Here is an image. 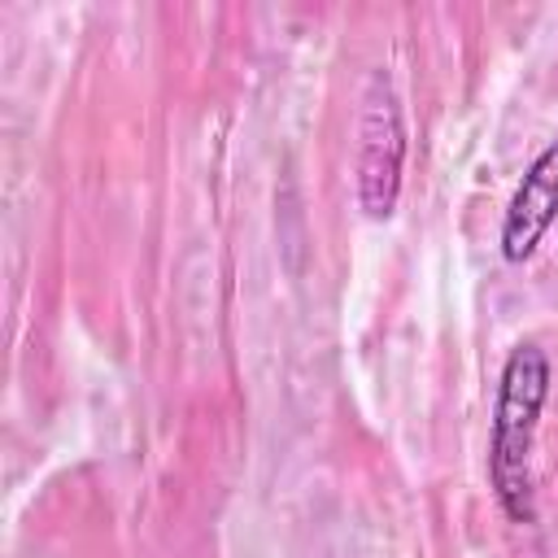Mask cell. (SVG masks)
I'll list each match as a JSON object with an SVG mask.
<instances>
[{
	"instance_id": "1",
	"label": "cell",
	"mask_w": 558,
	"mask_h": 558,
	"mask_svg": "<svg viewBox=\"0 0 558 558\" xmlns=\"http://www.w3.org/2000/svg\"><path fill=\"white\" fill-rule=\"evenodd\" d=\"M549 397V357L532 340L514 344L501 379H497V405H493V432H488V484L497 506L510 523H532V445L536 423Z\"/></svg>"
},
{
	"instance_id": "3",
	"label": "cell",
	"mask_w": 558,
	"mask_h": 558,
	"mask_svg": "<svg viewBox=\"0 0 558 558\" xmlns=\"http://www.w3.org/2000/svg\"><path fill=\"white\" fill-rule=\"evenodd\" d=\"M558 218V140H549L541 148V157L527 166V174L519 179L506 218H501V257L506 262H527L536 253V244L545 240V231Z\"/></svg>"
},
{
	"instance_id": "2",
	"label": "cell",
	"mask_w": 558,
	"mask_h": 558,
	"mask_svg": "<svg viewBox=\"0 0 558 558\" xmlns=\"http://www.w3.org/2000/svg\"><path fill=\"white\" fill-rule=\"evenodd\" d=\"M401 166H405V122L401 100L384 70L371 74L362 96V122H357V205L366 218L384 222L397 209L401 196Z\"/></svg>"
}]
</instances>
